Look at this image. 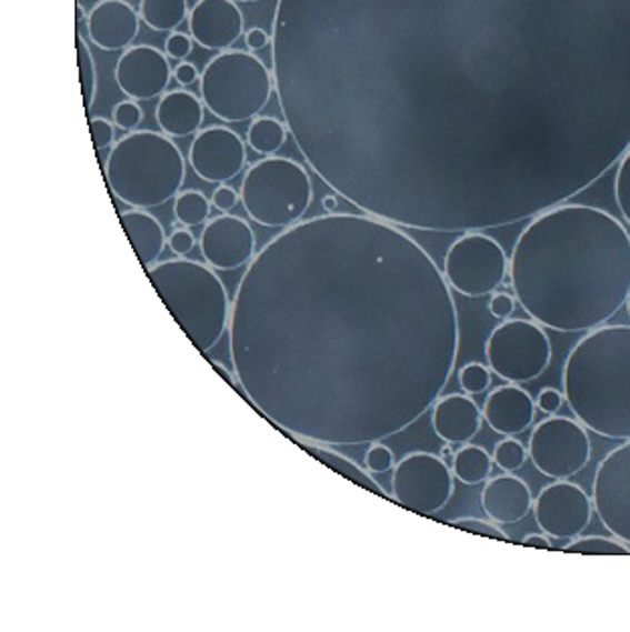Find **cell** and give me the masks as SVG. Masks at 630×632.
<instances>
[{
  "label": "cell",
  "instance_id": "obj_47",
  "mask_svg": "<svg viewBox=\"0 0 630 632\" xmlns=\"http://www.w3.org/2000/svg\"><path fill=\"white\" fill-rule=\"evenodd\" d=\"M441 459L447 465H453L454 451L451 449V444L447 443L442 447Z\"/></svg>",
  "mask_w": 630,
  "mask_h": 632
},
{
  "label": "cell",
  "instance_id": "obj_43",
  "mask_svg": "<svg viewBox=\"0 0 630 632\" xmlns=\"http://www.w3.org/2000/svg\"><path fill=\"white\" fill-rule=\"evenodd\" d=\"M516 298L513 295H509V293H493V298L489 301V311H491V315L496 318V320H501V322H506L509 320L511 315H513V311H516Z\"/></svg>",
  "mask_w": 630,
  "mask_h": 632
},
{
  "label": "cell",
  "instance_id": "obj_26",
  "mask_svg": "<svg viewBox=\"0 0 630 632\" xmlns=\"http://www.w3.org/2000/svg\"><path fill=\"white\" fill-rule=\"evenodd\" d=\"M453 475L457 481H461L463 485H481L486 483L491 469H493V457L487 453L483 447L479 444L464 443L457 453H454Z\"/></svg>",
  "mask_w": 630,
  "mask_h": 632
},
{
  "label": "cell",
  "instance_id": "obj_50",
  "mask_svg": "<svg viewBox=\"0 0 630 632\" xmlns=\"http://www.w3.org/2000/svg\"><path fill=\"white\" fill-rule=\"evenodd\" d=\"M627 311H629V318H630V298L629 301H627Z\"/></svg>",
  "mask_w": 630,
  "mask_h": 632
},
{
  "label": "cell",
  "instance_id": "obj_5",
  "mask_svg": "<svg viewBox=\"0 0 630 632\" xmlns=\"http://www.w3.org/2000/svg\"><path fill=\"white\" fill-rule=\"evenodd\" d=\"M106 182L130 209H158L182 192L187 160L164 132L136 130L120 138L106 160Z\"/></svg>",
  "mask_w": 630,
  "mask_h": 632
},
{
  "label": "cell",
  "instance_id": "obj_37",
  "mask_svg": "<svg viewBox=\"0 0 630 632\" xmlns=\"http://www.w3.org/2000/svg\"><path fill=\"white\" fill-rule=\"evenodd\" d=\"M89 133L96 152H103L116 144V123L106 118H89Z\"/></svg>",
  "mask_w": 630,
  "mask_h": 632
},
{
  "label": "cell",
  "instance_id": "obj_29",
  "mask_svg": "<svg viewBox=\"0 0 630 632\" xmlns=\"http://www.w3.org/2000/svg\"><path fill=\"white\" fill-rule=\"evenodd\" d=\"M308 449H310V453L321 459L326 465L332 467L336 469L338 473H342L348 479H352L356 483H360L362 488L370 489V491H377L380 495H387V491L384 489H380L377 481L370 478L368 473L370 471H362L360 467L352 463L350 459H346V457L338 455V453H333L330 451L328 447H323V444H308Z\"/></svg>",
  "mask_w": 630,
  "mask_h": 632
},
{
  "label": "cell",
  "instance_id": "obj_23",
  "mask_svg": "<svg viewBox=\"0 0 630 632\" xmlns=\"http://www.w3.org/2000/svg\"><path fill=\"white\" fill-rule=\"evenodd\" d=\"M204 110V103L192 91L174 89L158 100L156 122L170 138H189L202 130Z\"/></svg>",
  "mask_w": 630,
  "mask_h": 632
},
{
  "label": "cell",
  "instance_id": "obj_46",
  "mask_svg": "<svg viewBox=\"0 0 630 632\" xmlns=\"http://www.w3.org/2000/svg\"><path fill=\"white\" fill-rule=\"evenodd\" d=\"M523 545H530V548H540V550H550L552 548V542H550V535L546 533H530L523 538Z\"/></svg>",
  "mask_w": 630,
  "mask_h": 632
},
{
  "label": "cell",
  "instance_id": "obj_31",
  "mask_svg": "<svg viewBox=\"0 0 630 632\" xmlns=\"http://www.w3.org/2000/svg\"><path fill=\"white\" fill-rule=\"evenodd\" d=\"M491 457H493V465H498L501 471L516 473L528 463L530 453H528V447L518 441L516 437H506L496 444Z\"/></svg>",
  "mask_w": 630,
  "mask_h": 632
},
{
  "label": "cell",
  "instance_id": "obj_33",
  "mask_svg": "<svg viewBox=\"0 0 630 632\" xmlns=\"http://www.w3.org/2000/svg\"><path fill=\"white\" fill-rule=\"evenodd\" d=\"M491 368L483 367L479 362H469L459 370V387L464 390V394L469 397H477L483 394L487 390L491 389Z\"/></svg>",
  "mask_w": 630,
  "mask_h": 632
},
{
  "label": "cell",
  "instance_id": "obj_40",
  "mask_svg": "<svg viewBox=\"0 0 630 632\" xmlns=\"http://www.w3.org/2000/svg\"><path fill=\"white\" fill-rule=\"evenodd\" d=\"M192 49H194V39L190 34L180 33V31L168 34L164 51L170 59L184 61L192 53Z\"/></svg>",
  "mask_w": 630,
  "mask_h": 632
},
{
  "label": "cell",
  "instance_id": "obj_15",
  "mask_svg": "<svg viewBox=\"0 0 630 632\" xmlns=\"http://www.w3.org/2000/svg\"><path fill=\"white\" fill-rule=\"evenodd\" d=\"M192 172L209 184H227L239 177L247 164L243 138L224 126L200 130L189 148Z\"/></svg>",
  "mask_w": 630,
  "mask_h": 632
},
{
  "label": "cell",
  "instance_id": "obj_25",
  "mask_svg": "<svg viewBox=\"0 0 630 632\" xmlns=\"http://www.w3.org/2000/svg\"><path fill=\"white\" fill-rule=\"evenodd\" d=\"M140 19L156 33H174L189 21V0H140Z\"/></svg>",
  "mask_w": 630,
  "mask_h": 632
},
{
  "label": "cell",
  "instance_id": "obj_9",
  "mask_svg": "<svg viewBox=\"0 0 630 632\" xmlns=\"http://www.w3.org/2000/svg\"><path fill=\"white\" fill-rule=\"evenodd\" d=\"M487 364L493 374L511 384H526L542 377L552 362V342L533 320H506L489 333Z\"/></svg>",
  "mask_w": 630,
  "mask_h": 632
},
{
  "label": "cell",
  "instance_id": "obj_39",
  "mask_svg": "<svg viewBox=\"0 0 630 632\" xmlns=\"http://www.w3.org/2000/svg\"><path fill=\"white\" fill-rule=\"evenodd\" d=\"M197 237L187 227H177L168 237V249L177 257H187L194 251Z\"/></svg>",
  "mask_w": 630,
  "mask_h": 632
},
{
  "label": "cell",
  "instance_id": "obj_44",
  "mask_svg": "<svg viewBox=\"0 0 630 632\" xmlns=\"http://www.w3.org/2000/svg\"><path fill=\"white\" fill-rule=\"evenodd\" d=\"M174 79H177V83L180 88H190V86H194L197 81H200L199 69H197L194 63H190V61H180V63L174 67Z\"/></svg>",
  "mask_w": 630,
  "mask_h": 632
},
{
  "label": "cell",
  "instance_id": "obj_27",
  "mask_svg": "<svg viewBox=\"0 0 630 632\" xmlns=\"http://www.w3.org/2000/svg\"><path fill=\"white\" fill-rule=\"evenodd\" d=\"M288 126L276 118H254L247 130V146L259 156H276L288 142Z\"/></svg>",
  "mask_w": 630,
  "mask_h": 632
},
{
  "label": "cell",
  "instance_id": "obj_14",
  "mask_svg": "<svg viewBox=\"0 0 630 632\" xmlns=\"http://www.w3.org/2000/svg\"><path fill=\"white\" fill-rule=\"evenodd\" d=\"M594 503L587 491L568 479H558L533 500V515L546 535L552 540L580 538L592 520Z\"/></svg>",
  "mask_w": 630,
  "mask_h": 632
},
{
  "label": "cell",
  "instance_id": "obj_10",
  "mask_svg": "<svg viewBox=\"0 0 630 632\" xmlns=\"http://www.w3.org/2000/svg\"><path fill=\"white\" fill-rule=\"evenodd\" d=\"M508 273L509 259L503 247L481 231L461 234L442 261L447 283L471 300L493 295L506 283Z\"/></svg>",
  "mask_w": 630,
  "mask_h": 632
},
{
  "label": "cell",
  "instance_id": "obj_42",
  "mask_svg": "<svg viewBox=\"0 0 630 632\" xmlns=\"http://www.w3.org/2000/svg\"><path fill=\"white\" fill-rule=\"evenodd\" d=\"M210 202H212V207L217 211L231 212L241 202V194L237 190L231 189V187H227V184H219L217 190L212 192Z\"/></svg>",
  "mask_w": 630,
  "mask_h": 632
},
{
  "label": "cell",
  "instance_id": "obj_4",
  "mask_svg": "<svg viewBox=\"0 0 630 632\" xmlns=\"http://www.w3.org/2000/svg\"><path fill=\"white\" fill-rule=\"evenodd\" d=\"M566 402L588 431L630 441V325H600L566 358Z\"/></svg>",
  "mask_w": 630,
  "mask_h": 632
},
{
  "label": "cell",
  "instance_id": "obj_20",
  "mask_svg": "<svg viewBox=\"0 0 630 632\" xmlns=\"http://www.w3.org/2000/svg\"><path fill=\"white\" fill-rule=\"evenodd\" d=\"M536 400L520 384H503L491 390L483 404V421L503 437L528 433L536 419Z\"/></svg>",
  "mask_w": 630,
  "mask_h": 632
},
{
  "label": "cell",
  "instance_id": "obj_16",
  "mask_svg": "<svg viewBox=\"0 0 630 632\" xmlns=\"http://www.w3.org/2000/svg\"><path fill=\"white\" fill-rule=\"evenodd\" d=\"M168 59L167 51L152 44H132L113 69L118 88L133 101L160 100L167 93L170 79L174 78Z\"/></svg>",
  "mask_w": 630,
  "mask_h": 632
},
{
  "label": "cell",
  "instance_id": "obj_18",
  "mask_svg": "<svg viewBox=\"0 0 630 632\" xmlns=\"http://www.w3.org/2000/svg\"><path fill=\"white\" fill-rule=\"evenodd\" d=\"M189 31L202 49L229 51L243 37V11L234 0H199L190 9Z\"/></svg>",
  "mask_w": 630,
  "mask_h": 632
},
{
  "label": "cell",
  "instance_id": "obj_19",
  "mask_svg": "<svg viewBox=\"0 0 630 632\" xmlns=\"http://www.w3.org/2000/svg\"><path fill=\"white\" fill-rule=\"evenodd\" d=\"M140 12L126 0H100L88 14V37L101 51L116 53L132 47L140 34Z\"/></svg>",
  "mask_w": 630,
  "mask_h": 632
},
{
  "label": "cell",
  "instance_id": "obj_48",
  "mask_svg": "<svg viewBox=\"0 0 630 632\" xmlns=\"http://www.w3.org/2000/svg\"><path fill=\"white\" fill-rule=\"evenodd\" d=\"M321 204H323V209H326V212L338 211V194H336V197H326V199H323V202H321Z\"/></svg>",
  "mask_w": 630,
  "mask_h": 632
},
{
  "label": "cell",
  "instance_id": "obj_24",
  "mask_svg": "<svg viewBox=\"0 0 630 632\" xmlns=\"http://www.w3.org/2000/svg\"><path fill=\"white\" fill-rule=\"evenodd\" d=\"M120 222L144 269L156 265L168 247V237L162 222L144 209L123 211L120 214Z\"/></svg>",
  "mask_w": 630,
  "mask_h": 632
},
{
  "label": "cell",
  "instance_id": "obj_41",
  "mask_svg": "<svg viewBox=\"0 0 630 632\" xmlns=\"http://www.w3.org/2000/svg\"><path fill=\"white\" fill-rule=\"evenodd\" d=\"M564 392H560V390L556 389H542L540 390V394H538V399H536V407H538L543 414L552 417V414L560 412V409L564 407Z\"/></svg>",
  "mask_w": 630,
  "mask_h": 632
},
{
  "label": "cell",
  "instance_id": "obj_8",
  "mask_svg": "<svg viewBox=\"0 0 630 632\" xmlns=\"http://www.w3.org/2000/svg\"><path fill=\"white\" fill-rule=\"evenodd\" d=\"M239 194L251 221L266 229H289L310 211L313 184L296 160L266 156L244 172Z\"/></svg>",
  "mask_w": 630,
  "mask_h": 632
},
{
  "label": "cell",
  "instance_id": "obj_3",
  "mask_svg": "<svg viewBox=\"0 0 630 632\" xmlns=\"http://www.w3.org/2000/svg\"><path fill=\"white\" fill-rule=\"evenodd\" d=\"M509 283L533 322L553 332H592L629 301V231L602 209L553 207L518 237Z\"/></svg>",
  "mask_w": 630,
  "mask_h": 632
},
{
  "label": "cell",
  "instance_id": "obj_36",
  "mask_svg": "<svg viewBox=\"0 0 630 632\" xmlns=\"http://www.w3.org/2000/svg\"><path fill=\"white\" fill-rule=\"evenodd\" d=\"M364 465L370 473H388V471L394 469L397 461H394L392 449L382 443V441H378V443L368 444Z\"/></svg>",
  "mask_w": 630,
  "mask_h": 632
},
{
  "label": "cell",
  "instance_id": "obj_21",
  "mask_svg": "<svg viewBox=\"0 0 630 632\" xmlns=\"http://www.w3.org/2000/svg\"><path fill=\"white\" fill-rule=\"evenodd\" d=\"M431 424L434 434L444 443H471L481 431L483 411L469 394L454 392L432 404Z\"/></svg>",
  "mask_w": 630,
  "mask_h": 632
},
{
  "label": "cell",
  "instance_id": "obj_45",
  "mask_svg": "<svg viewBox=\"0 0 630 632\" xmlns=\"http://www.w3.org/2000/svg\"><path fill=\"white\" fill-rule=\"evenodd\" d=\"M271 43V34L263 31L261 27H253L244 33V44L251 53H257V51H263L267 44Z\"/></svg>",
  "mask_w": 630,
  "mask_h": 632
},
{
  "label": "cell",
  "instance_id": "obj_28",
  "mask_svg": "<svg viewBox=\"0 0 630 632\" xmlns=\"http://www.w3.org/2000/svg\"><path fill=\"white\" fill-rule=\"evenodd\" d=\"M210 211L212 202L200 190H182L174 199V219L180 227H204L210 221Z\"/></svg>",
  "mask_w": 630,
  "mask_h": 632
},
{
  "label": "cell",
  "instance_id": "obj_13",
  "mask_svg": "<svg viewBox=\"0 0 630 632\" xmlns=\"http://www.w3.org/2000/svg\"><path fill=\"white\" fill-rule=\"evenodd\" d=\"M592 503L610 535L630 545V441L612 449L598 463Z\"/></svg>",
  "mask_w": 630,
  "mask_h": 632
},
{
  "label": "cell",
  "instance_id": "obj_22",
  "mask_svg": "<svg viewBox=\"0 0 630 632\" xmlns=\"http://www.w3.org/2000/svg\"><path fill=\"white\" fill-rule=\"evenodd\" d=\"M481 508L489 522L498 525L520 523L533 510L530 485L513 473L487 479L486 488L481 491Z\"/></svg>",
  "mask_w": 630,
  "mask_h": 632
},
{
  "label": "cell",
  "instance_id": "obj_6",
  "mask_svg": "<svg viewBox=\"0 0 630 632\" xmlns=\"http://www.w3.org/2000/svg\"><path fill=\"white\" fill-rule=\"evenodd\" d=\"M160 300L200 354H209L231 325L232 300L217 271L177 257L146 269Z\"/></svg>",
  "mask_w": 630,
  "mask_h": 632
},
{
  "label": "cell",
  "instance_id": "obj_34",
  "mask_svg": "<svg viewBox=\"0 0 630 632\" xmlns=\"http://www.w3.org/2000/svg\"><path fill=\"white\" fill-rule=\"evenodd\" d=\"M111 122L116 123V128H120L123 132H136L140 128V123L144 122V110L138 101H120L111 110Z\"/></svg>",
  "mask_w": 630,
  "mask_h": 632
},
{
  "label": "cell",
  "instance_id": "obj_17",
  "mask_svg": "<svg viewBox=\"0 0 630 632\" xmlns=\"http://www.w3.org/2000/svg\"><path fill=\"white\" fill-rule=\"evenodd\" d=\"M200 255L214 271H237L257 255V237L243 217H212L199 239Z\"/></svg>",
  "mask_w": 630,
  "mask_h": 632
},
{
  "label": "cell",
  "instance_id": "obj_51",
  "mask_svg": "<svg viewBox=\"0 0 630 632\" xmlns=\"http://www.w3.org/2000/svg\"><path fill=\"white\" fill-rule=\"evenodd\" d=\"M78 2H83V0H78Z\"/></svg>",
  "mask_w": 630,
  "mask_h": 632
},
{
  "label": "cell",
  "instance_id": "obj_49",
  "mask_svg": "<svg viewBox=\"0 0 630 632\" xmlns=\"http://www.w3.org/2000/svg\"><path fill=\"white\" fill-rule=\"evenodd\" d=\"M234 2H244V4H254V2H261V0H234Z\"/></svg>",
  "mask_w": 630,
  "mask_h": 632
},
{
  "label": "cell",
  "instance_id": "obj_1",
  "mask_svg": "<svg viewBox=\"0 0 630 632\" xmlns=\"http://www.w3.org/2000/svg\"><path fill=\"white\" fill-rule=\"evenodd\" d=\"M271 61L308 167L400 229L528 221L630 148V0H277Z\"/></svg>",
  "mask_w": 630,
  "mask_h": 632
},
{
  "label": "cell",
  "instance_id": "obj_30",
  "mask_svg": "<svg viewBox=\"0 0 630 632\" xmlns=\"http://www.w3.org/2000/svg\"><path fill=\"white\" fill-rule=\"evenodd\" d=\"M76 47H78V63H79V78H81V91H83V103H86V111H91L93 101L98 96V69H96V61L89 51V44L81 31L78 29L76 33Z\"/></svg>",
  "mask_w": 630,
  "mask_h": 632
},
{
  "label": "cell",
  "instance_id": "obj_38",
  "mask_svg": "<svg viewBox=\"0 0 630 632\" xmlns=\"http://www.w3.org/2000/svg\"><path fill=\"white\" fill-rule=\"evenodd\" d=\"M457 530L463 532L477 533V535H487V538H498V540H508V533L499 528L498 523L483 522L477 518H461V520H453L451 522Z\"/></svg>",
  "mask_w": 630,
  "mask_h": 632
},
{
  "label": "cell",
  "instance_id": "obj_11",
  "mask_svg": "<svg viewBox=\"0 0 630 632\" xmlns=\"http://www.w3.org/2000/svg\"><path fill=\"white\" fill-rule=\"evenodd\" d=\"M528 453L542 475L558 481L574 478L590 463L592 443L578 419L552 414L531 431Z\"/></svg>",
  "mask_w": 630,
  "mask_h": 632
},
{
  "label": "cell",
  "instance_id": "obj_7",
  "mask_svg": "<svg viewBox=\"0 0 630 632\" xmlns=\"http://www.w3.org/2000/svg\"><path fill=\"white\" fill-rule=\"evenodd\" d=\"M200 100L224 123L249 122L261 116L276 91L273 71L251 53L229 49L210 59L200 73Z\"/></svg>",
  "mask_w": 630,
  "mask_h": 632
},
{
  "label": "cell",
  "instance_id": "obj_2",
  "mask_svg": "<svg viewBox=\"0 0 630 632\" xmlns=\"http://www.w3.org/2000/svg\"><path fill=\"white\" fill-rule=\"evenodd\" d=\"M453 289L427 249L370 214L273 237L232 298L234 387L289 437L360 447L431 411L459 355Z\"/></svg>",
  "mask_w": 630,
  "mask_h": 632
},
{
  "label": "cell",
  "instance_id": "obj_35",
  "mask_svg": "<svg viewBox=\"0 0 630 632\" xmlns=\"http://www.w3.org/2000/svg\"><path fill=\"white\" fill-rule=\"evenodd\" d=\"M614 197H617L620 214L630 224V148L629 152L620 158L619 170L614 178Z\"/></svg>",
  "mask_w": 630,
  "mask_h": 632
},
{
  "label": "cell",
  "instance_id": "obj_12",
  "mask_svg": "<svg viewBox=\"0 0 630 632\" xmlns=\"http://www.w3.org/2000/svg\"><path fill=\"white\" fill-rule=\"evenodd\" d=\"M453 493V469L441 455L414 451L392 469L390 495L407 510L434 515L449 505Z\"/></svg>",
  "mask_w": 630,
  "mask_h": 632
},
{
  "label": "cell",
  "instance_id": "obj_32",
  "mask_svg": "<svg viewBox=\"0 0 630 632\" xmlns=\"http://www.w3.org/2000/svg\"><path fill=\"white\" fill-rule=\"evenodd\" d=\"M564 552H576V554H602L620 555L630 554V545L620 540H610L602 535H588V538H576L566 544Z\"/></svg>",
  "mask_w": 630,
  "mask_h": 632
}]
</instances>
